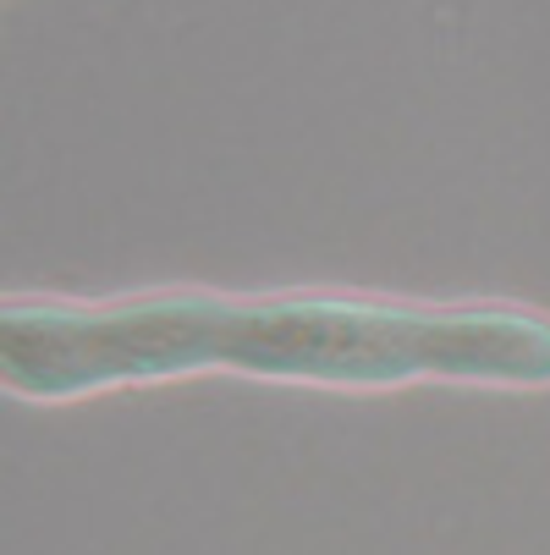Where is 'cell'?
I'll return each mask as SVG.
<instances>
[{
    "instance_id": "6da1fadb",
    "label": "cell",
    "mask_w": 550,
    "mask_h": 555,
    "mask_svg": "<svg viewBox=\"0 0 550 555\" xmlns=\"http://www.w3.org/2000/svg\"><path fill=\"white\" fill-rule=\"evenodd\" d=\"M7 390L72 402L111 385L238 369L308 385H550V320L523 308H424L380 297H138L12 302Z\"/></svg>"
}]
</instances>
